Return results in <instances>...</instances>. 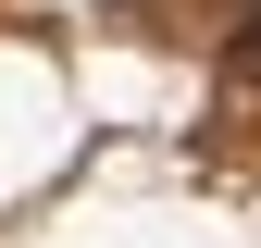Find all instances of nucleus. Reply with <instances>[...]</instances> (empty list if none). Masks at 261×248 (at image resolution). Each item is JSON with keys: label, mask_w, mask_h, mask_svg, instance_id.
<instances>
[{"label": "nucleus", "mask_w": 261, "mask_h": 248, "mask_svg": "<svg viewBox=\"0 0 261 248\" xmlns=\"http://www.w3.org/2000/svg\"><path fill=\"white\" fill-rule=\"evenodd\" d=\"M237 87H261V0H249V25H237Z\"/></svg>", "instance_id": "1"}]
</instances>
